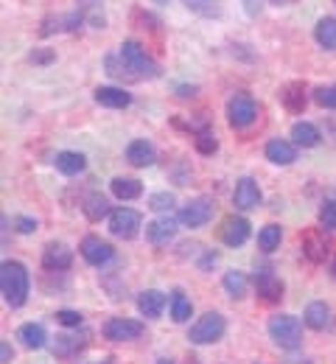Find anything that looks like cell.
<instances>
[{
  "instance_id": "obj_13",
  "label": "cell",
  "mask_w": 336,
  "mask_h": 364,
  "mask_svg": "<svg viewBox=\"0 0 336 364\" xmlns=\"http://www.w3.org/2000/svg\"><path fill=\"white\" fill-rule=\"evenodd\" d=\"M233 205L239 210H255L261 205V188L258 182L244 177V180L236 182V191H233Z\"/></svg>"
},
{
  "instance_id": "obj_45",
  "label": "cell",
  "mask_w": 336,
  "mask_h": 364,
  "mask_svg": "<svg viewBox=\"0 0 336 364\" xmlns=\"http://www.w3.org/2000/svg\"><path fill=\"white\" fill-rule=\"evenodd\" d=\"M154 3H168V0H154Z\"/></svg>"
},
{
  "instance_id": "obj_28",
  "label": "cell",
  "mask_w": 336,
  "mask_h": 364,
  "mask_svg": "<svg viewBox=\"0 0 336 364\" xmlns=\"http://www.w3.org/2000/svg\"><path fill=\"white\" fill-rule=\"evenodd\" d=\"M224 291L233 297V300H241L244 294H246V289H249V280H246V274L239 272V269H230V272H224Z\"/></svg>"
},
{
  "instance_id": "obj_10",
  "label": "cell",
  "mask_w": 336,
  "mask_h": 364,
  "mask_svg": "<svg viewBox=\"0 0 336 364\" xmlns=\"http://www.w3.org/2000/svg\"><path fill=\"white\" fill-rule=\"evenodd\" d=\"M79 252H82V258H85L87 264H93V267H104V264H109V261H112V255H115L112 244H109V241H104V238H98V235H87V238L82 241Z\"/></svg>"
},
{
  "instance_id": "obj_17",
  "label": "cell",
  "mask_w": 336,
  "mask_h": 364,
  "mask_svg": "<svg viewBox=\"0 0 336 364\" xmlns=\"http://www.w3.org/2000/svg\"><path fill=\"white\" fill-rule=\"evenodd\" d=\"M126 160H129L135 168H148V166H154L157 151H154V146H151L148 140H132V143L126 146Z\"/></svg>"
},
{
  "instance_id": "obj_12",
  "label": "cell",
  "mask_w": 336,
  "mask_h": 364,
  "mask_svg": "<svg viewBox=\"0 0 336 364\" xmlns=\"http://www.w3.org/2000/svg\"><path fill=\"white\" fill-rule=\"evenodd\" d=\"M303 322L311 328V331H331L334 328V311L328 303L323 300H314L305 306V314H303Z\"/></svg>"
},
{
  "instance_id": "obj_35",
  "label": "cell",
  "mask_w": 336,
  "mask_h": 364,
  "mask_svg": "<svg viewBox=\"0 0 336 364\" xmlns=\"http://www.w3.org/2000/svg\"><path fill=\"white\" fill-rule=\"evenodd\" d=\"M314 101L320 107H325V109H336V85H331V87H317L314 90Z\"/></svg>"
},
{
  "instance_id": "obj_34",
  "label": "cell",
  "mask_w": 336,
  "mask_h": 364,
  "mask_svg": "<svg viewBox=\"0 0 336 364\" xmlns=\"http://www.w3.org/2000/svg\"><path fill=\"white\" fill-rule=\"evenodd\" d=\"M320 225L325 230H336V199L323 202V208H320Z\"/></svg>"
},
{
  "instance_id": "obj_24",
  "label": "cell",
  "mask_w": 336,
  "mask_h": 364,
  "mask_svg": "<svg viewBox=\"0 0 336 364\" xmlns=\"http://www.w3.org/2000/svg\"><path fill=\"white\" fill-rule=\"evenodd\" d=\"M168 306H171V319H174V322H188V319H191L193 306H191V300L185 297L183 289H174V291H171Z\"/></svg>"
},
{
  "instance_id": "obj_3",
  "label": "cell",
  "mask_w": 336,
  "mask_h": 364,
  "mask_svg": "<svg viewBox=\"0 0 336 364\" xmlns=\"http://www.w3.org/2000/svg\"><path fill=\"white\" fill-rule=\"evenodd\" d=\"M121 62H124L126 70H132V73L141 76V79H157V76H160V65H157L143 48H141V43H135V40H126V43L121 46Z\"/></svg>"
},
{
  "instance_id": "obj_43",
  "label": "cell",
  "mask_w": 336,
  "mask_h": 364,
  "mask_svg": "<svg viewBox=\"0 0 336 364\" xmlns=\"http://www.w3.org/2000/svg\"><path fill=\"white\" fill-rule=\"evenodd\" d=\"M272 3H275V6H286L288 0H272Z\"/></svg>"
},
{
  "instance_id": "obj_8",
  "label": "cell",
  "mask_w": 336,
  "mask_h": 364,
  "mask_svg": "<svg viewBox=\"0 0 336 364\" xmlns=\"http://www.w3.org/2000/svg\"><path fill=\"white\" fill-rule=\"evenodd\" d=\"M101 333H104V339H109V342H132V339H138V336L143 333V322L129 319V317H109L104 322Z\"/></svg>"
},
{
  "instance_id": "obj_44",
  "label": "cell",
  "mask_w": 336,
  "mask_h": 364,
  "mask_svg": "<svg viewBox=\"0 0 336 364\" xmlns=\"http://www.w3.org/2000/svg\"><path fill=\"white\" fill-rule=\"evenodd\" d=\"M157 364H174V362H171V359H160Z\"/></svg>"
},
{
  "instance_id": "obj_18",
  "label": "cell",
  "mask_w": 336,
  "mask_h": 364,
  "mask_svg": "<svg viewBox=\"0 0 336 364\" xmlns=\"http://www.w3.org/2000/svg\"><path fill=\"white\" fill-rule=\"evenodd\" d=\"M53 166H56V171H62L65 177H76V174H82V171L87 168V157H85L82 151H59V154L53 157Z\"/></svg>"
},
{
  "instance_id": "obj_31",
  "label": "cell",
  "mask_w": 336,
  "mask_h": 364,
  "mask_svg": "<svg viewBox=\"0 0 336 364\" xmlns=\"http://www.w3.org/2000/svg\"><path fill=\"white\" fill-rule=\"evenodd\" d=\"M177 205V196L171 191H160V193H151L148 196V208L157 210V213H171Z\"/></svg>"
},
{
  "instance_id": "obj_37",
  "label": "cell",
  "mask_w": 336,
  "mask_h": 364,
  "mask_svg": "<svg viewBox=\"0 0 336 364\" xmlns=\"http://www.w3.org/2000/svg\"><path fill=\"white\" fill-rule=\"evenodd\" d=\"M323 250H325V247H320V244L314 241V235H308V238H305V255H308L311 261H323V255H325Z\"/></svg>"
},
{
  "instance_id": "obj_2",
  "label": "cell",
  "mask_w": 336,
  "mask_h": 364,
  "mask_svg": "<svg viewBox=\"0 0 336 364\" xmlns=\"http://www.w3.org/2000/svg\"><path fill=\"white\" fill-rule=\"evenodd\" d=\"M266 331H269V339L283 350H297L303 342V322L291 314H275L269 319Z\"/></svg>"
},
{
  "instance_id": "obj_22",
  "label": "cell",
  "mask_w": 336,
  "mask_h": 364,
  "mask_svg": "<svg viewBox=\"0 0 336 364\" xmlns=\"http://www.w3.org/2000/svg\"><path fill=\"white\" fill-rule=\"evenodd\" d=\"M93 98L101 107H109V109H124V107L132 104V95L126 90H121V87H98Z\"/></svg>"
},
{
  "instance_id": "obj_42",
  "label": "cell",
  "mask_w": 336,
  "mask_h": 364,
  "mask_svg": "<svg viewBox=\"0 0 336 364\" xmlns=\"http://www.w3.org/2000/svg\"><path fill=\"white\" fill-rule=\"evenodd\" d=\"M286 364H311V362H308V359H288Z\"/></svg>"
},
{
  "instance_id": "obj_11",
  "label": "cell",
  "mask_w": 336,
  "mask_h": 364,
  "mask_svg": "<svg viewBox=\"0 0 336 364\" xmlns=\"http://www.w3.org/2000/svg\"><path fill=\"white\" fill-rule=\"evenodd\" d=\"M255 291H258L261 300L278 303L283 297V280L272 272V269H261V272L255 274Z\"/></svg>"
},
{
  "instance_id": "obj_7",
  "label": "cell",
  "mask_w": 336,
  "mask_h": 364,
  "mask_svg": "<svg viewBox=\"0 0 336 364\" xmlns=\"http://www.w3.org/2000/svg\"><path fill=\"white\" fill-rule=\"evenodd\" d=\"M141 228H143V219L132 208H118V210L109 213V232L115 238H126L129 241V238H135L141 232Z\"/></svg>"
},
{
  "instance_id": "obj_36",
  "label": "cell",
  "mask_w": 336,
  "mask_h": 364,
  "mask_svg": "<svg viewBox=\"0 0 336 364\" xmlns=\"http://www.w3.org/2000/svg\"><path fill=\"white\" fill-rule=\"evenodd\" d=\"M53 319H56L59 325H65V328H79V325H82V314H79V311H70V309L56 311Z\"/></svg>"
},
{
  "instance_id": "obj_26",
  "label": "cell",
  "mask_w": 336,
  "mask_h": 364,
  "mask_svg": "<svg viewBox=\"0 0 336 364\" xmlns=\"http://www.w3.org/2000/svg\"><path fill=\"white\" fill-rule=\"evenodd\" d=\"M314 37H317L320 48L336 50V17H323L317 23V28H314Z\"/></svg>"
},
{
  "instance_id": "obj_25",
  "label": "cell",
  "mask_w": 336,
  "mask_h": 364,
  "mask_svg": "<svg viewBox=\"0 0 336 364\" xmlns=\"http://www.w3.org/2000/svg\"><path fill=\"white\" fill-rule=\"evenodd\" d=\"M82 210H85V216H87L90 222H101L104 216H109V213H112V210H109V199H107V196H101V193H90V196L85 199Z\"/></svg>"
},
{
  "instance_id": "obj_23",
  "label": "cell",
  "mask_w": 336,
  "mask_h": 364,
  "mask_svg": "<svg viewBox=\"0 0 336 364\" xmlns=\"http://www.w3.org/2000/svg\"><path fill=\"white\" fill-rule=\"evenodd\" d=\"M291 140H294V146H303V149H314L323 135H320V129L314 127V124H308V121H297L294 127H291Z\"/></svg>"
},
{
  "instance_id": "obj_33",
  "label": "cell",
  "mask_w": 336,
  "mask_h": 364,
  "mask_svg": "<svg viewBox=\"0 0 336 364\" xmlns=\"http://www.w3.org/2000/svg\"><path fill=\"white\" fill-rule=\"evenodd\" d=\"M193 143H196V149H199L202 154H216V151H219V140L213 137V132H207V129L196 132Z\"/></svg>"
},
{
  "instance_id": "obj_30",
  "label": "cell",
  "mask_w": 336,
  "mask_h": 364,
  "mask_svg": "<svg viewBox=\"0 0 336 364\" xmlns=\"http://www.w3.org/2000/svg\"><path fill=\"white\" fill-rule=\"evenodd\" d=\"M183 6L193 14H199V17H216L222 11L219 0H183Z\"/></svg>"
},
{
  "instance_id": "obj_21",
  "label": "cell",
  "mask_w": 336,
  "mask_h": 364,
  "mask_svg": "<svg viewBox=\"0 0 336 364\" xmlns=\"http://www.w3.org/2000/svg\"><path fill=\"white\" fill-rule=\"evenodd\" d=\"M109 191H112L115 199L132 202V199H138L143 193V185H141V180H132V177H115L109 182Z\"/></svg>"
},
{
  "instance_id": "obj_29",
  "label": "cell",
  "mask_w": 336,
  "mask_h": 364,
  "mask_svg": "<svg viewBox=\"0 0 336 364\" xmlns=\"http://www.w3.org/2000/svg\"><path fill=\"white\" fill-rule=\"evenodd\" d=\"M281 238H283L281 225H266V228L258 232V247H261L264 252H272V250L281 247Z\"/></svg>"
},
{
  "instance_id": "obj_4",
  "label": "cell",
  "mask_w": 336,
  "mask_h": 364,
  "mask_svg": "<svg viewBox=\"0 0 336 364\" xmlns=\"http://www.w3.org/2000/svg\"><path fill=\"white\" fill-rule=\"evenodd\" d=\"M224 331H227L224 317L219 311H207V314H202L191 325L188 339H191L193 345H213V342H219L224 336Z\"/></svg>"
},
{
  "instance_id": "obj_39",
  "label": "cell",
  "mask_w": 336,
  "mask_h": 364,
  "mask_svg": "<svg viewBox=\"0 0 336 364\" xmlns=\"http://www.w3.org/2000/svg\"><path fill=\"white\" fill-rule=\"evenodd\" d=\"M14 225H17V232H23V235H31V232L37 230V219H28V216H17V219H14Z\"/></svg>"
},
{
  "instance_id": "obj_20",
  "label": "cell",
  "mask_w": 336,
  "mask_h": 364,
  "mask_svg": "<svg viewBox=\"0 0 336 364\" xmlns=\"http://www.w3.org/2000/svg\"><path fill=\"white\" fill-rule=\"evenodd\" d=\"M17 339H20L28 350H40V348L48 345V333H45V328H43L40 322H26V325H20Z\"/></svg>"
},
{
  "instance_id": "obj_6",
  "label": "cell",
  "mask_w": 336,
  "mask_h": 364,
  "mask_svg": "<svg viewBox=\"0 0 336 364\" xmlns=\"http://www.w3.org/2000/svg\"><path fill=\"white\" fill-rule=\"evenodd\" d=\"M213 210H216L213 199H207V196H196V199H191V202L183 205V210H180V225H183V228H191V230L205 228V225L213 219Z\"/></svg>"
},
{
  "instance_id": "obj_16",
  "label": "cell",
  "mask_w": 336,
  "mask_h": 364,
  "mask_svg": "<svg viewBox=\"0 0 336 364\" xmlns=\"http://www.w3.org/2000/svg\"><path fill=\"white\" fill-rule=\"evenodd\" d=\"M246 238H249V222L244 216H230L222 228V241L227 247H241L246 244Z\"/></svg>"
},
{
  "instance_id": "obj_1",
  "label": "cell",
  "mask_w": 336,
  "mask_h": 364,
  "mask_svg": "<svg viewBox=\"0 0 336 364\" xmlns=\"http://www.w3.org/2000/svg\"><path fill=\"white\" fill-rule=\"evenodd\" d=\"M0 291H3L6 306H11V309L26 306L28 291H31V277H28V269L20 261H3V267H0Z\"/></svg>"
},
{
  "instance_id": "obj_41",
  "label": "cell",
  "mask_w": 336,
  "mask_h": 364,
  "mask_svg": "<svg viewBox=\"0 0 336 364\" xmlns=\"http://www.w3.org/2000/svg\"><path fill=\"white\" fill-rule=\"evenodd\" d=\"M258 11H261V3H258V0H246V14H252V17H255Z\"/></svg>"
},
{
  "instance_id": "obj_46",
  "label": "cell",
  "mask_w": 336,
  "mask_h": 364,
  "mask_svg": "<svg viewBox=\"0 0 336 364\" xmlns=\"http://www.w3.org/2000/svg\"><path fill=\"white\" fill-rule=\"evenodd\" d=\"M98 364H112V362H98Z\"/></svg>"
},
{
  "instance_id": "obj_9",
  "label": "cell",
  "mask_w": 336,
  "mask_h": 364,
  "mask_svg": "<svg viewBox=\"0 0 336 364\" xmlns=\"http://www.w3.org/2000/svg\"><path fill=\"white\" fill-rule=\"evenodd\" d=\"M177 230H180V219H174L171 213H163L160 219L146 225V238L154 247H168V241H174Z\"/></svg>"
},
{
  "instance_id": "obj_19",
  "label": "cell",
  "mask_w": 336,
  "mask_h": 364,
  "mask_svg": "<svg viewBox=\"0 0 336 364\" xmlns=\"http://www.w3.org/2000/svg\"><path fill=\"white\" fill-rule=\"evenodd\" d=\"M266 160L275 163V166H291L297 160V149H294V143L275 137V140L266 143Z\"/></svg>"
},
{
  "instance_id": "obj_38",
  "label": "cell",
  "mask_w": 336,
  "mask_h": 364,
  "mask_svg": "<svg viewBox=\"0 0 336 364\" xmlns=\"http://www.w3.org/2000/svg\"><path fill=\"white\" fill-rule=\"evenodd\" d=\"M28 62H34V65H48V62H53V50H48V48H37V50H31Z\"/></svg>"
},
{
  "instance_id": "obj_32",
  "label": "cell",
  "mask_w": 336,
  "mask_h": 364,
  "mask_svg": "<svg viewBox=\"0 0 336 364\" xmlns=\"http://www.w3.org/2000/svg\"><path fill=\"white\" fill-rule=\"evenodd\" d=\"M79 350H82V342L73 339V336H56V342H53V356L70 359V356H76Z\"/></svg>"
},
{
  "instance_id": "obj_27",
  "label": "cell",
  "mask_w": 336,
  "mask_h": 364,
  "mask_svg": "<svg viewBox=\"0 0 336 364\" xmlns=\"http://www.w3.org/2000/svg\"><path fill=\"white\" fill-rule=\"evenodd\" d=\"M281 101H283V107H286L288 112H303V107H305V92H303V85H300V82L286 85V87L281 90Z\"/></svg>"
},
{
  "instance_id": "obj_47",
  "label": "cell",
  "mask_w": 336,
  "mask_h": 364,
  "mask_svg": "<svg viewBox=\"0 0 336 364\" xmlns=\"http://www.w3.org/2000/svg\"><path fill=\"white\" fill-rule=\"evenodd\" d=\"M334 274H336V264H334Z\"/></svg>"
},
{
  "instance_id": "obj_14",
  "label": "cell",
  "mask_w": 336,
  "mask_h": 364,
  "mask_svg": "<svg viewBox=\"0 0 336 364\" xmlns=\"http://www.w3.org/2000/svg\"><path fill=\"white\" fill-rule=\"evenodd\" d=\"M168 306V297L160 291V289H146L138 294V311L148 319H157Z\"/></svg>"
},
{
  "instance_id": "obj_15",
  "label": "cell",
  "mask_w": 336,
  "mask_h": 364,
  "mask_svg": "<svg viewBox=\"0 0 336 364\" xmlns=\"http://www.w3.org/2000/svg\"><path fill=\"white\" fill-rule=\"evenodd\" d=\"M70 264H73L70 247H65V244H48V247H45V252H43V267H45L48 272L70 269Z\"/></svg>"
},
{
  "instance_id": "obj_5",
  "label": "cell",
  "mask_w": 336,
  "mask_h": 364,
  "mask_svg": "<svg viewBox=\"0 0 336 364\" xmlns=\"http://www.w3.org/2000/svg\"><path fill=\"white\" fill-rule=\"evenodd\" d=\"M255 118H258V104H255V98L249 92H236L227 101V121H230V127L246 129Z\"/></svg>"
},
{
  "instance_id": "obj_40",
  "label": "cell",
  "mask_w": 336,
  "mask_h": 364,
  "mask_svg": "<svg viewBox=\"0 0 336 364\" xmlns=\"http://www.w3.org/2000/svg\"><path fill=\"white\" fill-rule=\"evenodd\" d=\"M0 362L3 364L11 362V348H9V342H3V345H0Z\"/></svg>"
}]
</instances>
